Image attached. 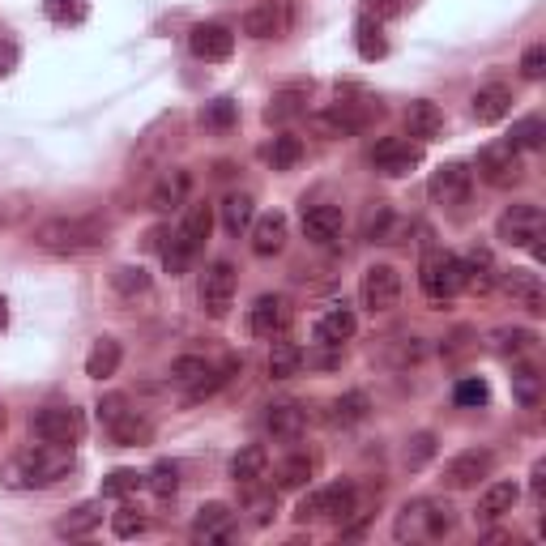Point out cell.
Masks as SVG:
<instances>
[{
	"label": "cell",
	"instance_id": "6da1fadb",
	"mask_svg": "<svg viewBox=\"0 0 546 546\" xmlns=\"http://www.w3.org/2000/svg\"><path fill=\"white\" fill-rule=\"evenodd\" d=\"M73 448L64 444H35L22 448L5 461V487L9 491H35V487H52L60 478L73 474Z\"/></svg>",
	"mask_w": 546,
	"mask_h": 546
},
{
	"label": "cell",
	"instance_id": "7a4b0ae2",
	"mask_svg": "<svg viewBox=\"0 0 546 546\" xmlns=\"http://www.w3.org/2000/svg\"><path fill=\"white\" fill-rule=\"evenodd\" d=\"M107 244V222L90 214H60L35 227V248L52 256H86Z\"/></svg>",
	"mask_w": 546,
	"mask_h": 546
},
{
	"label": "cell",
	"instance_id": "3957f363",
	"mask_svg": "<svg viewBox=\"0 0 546 546\" xmlns=\"http://www.w3.org/2000/svg\"><path fill=\"white\" fill-rule=\"evenodd\" d=\"M453 525H457V517L444 500H410L397 512L393 538L397 542H436V538L453 534Z\"/></svg>",
	"mask_w": 546,
	"mask_h": 546
},
{
	"label": "cell",
	"instance_id": "277c9868",
	"mask_svg": "<svg viewBox=\"0 0 546 546\" xmlns=\"http://www.w3.org/2000/svg\"><path fill=\"white\" fill-rule=\"evenodd\" d=\"M210 227H214V210H210V205H205V201L188 205V214H184V222H180V231H175V235H171V244L163 248V265H167L171 278H180V273H188L192 256H197L201 244L210 239Z\"/></svg>",
	"mask_w": 546,
	"mask_h": 546
},
{
	"label": "cell",
	"instance_id": "5b68a950",
	"mask_svg": "<svg viewBox=\"0 0 546 546\" xmlns=\"http://www.w3.org/2000/svg\"><path fill=\"white\" fill-rule=\"evenodd\" d=\"M542 231H546V218L534 201H521V205H508V210L500 214V222H495V235L504 239L508 248H529L542 261L546 248H542Z\"/></svg>",
	"mask_w": 546,
	"mask_h": 546
},
{
	"label": "cell",
	"instance_id": "8992f818",
	"mask_svg": "<svg viewBox=\"0 0 546 546\" xmlns=\"http://www.w3.org/2000/svg\"><path fill=\"white\" fill-rule=\"evenodd\" d=\"M419 286L431 303H444L465 291V273H461V256L453 252H427L419 265Z\"/></svg>",
	"mask_w": 546,
	"mask_h": 546
},
{
	"label": "cell",
	"instance_id": "52a82bcc",
	"mask_svg": "<svg viewBox=\"0 0 546 546\" xmlns=\"http://www.w3.org/2000/svg\"><path fill=\"white\" fill-rule=\"evenodd\" d=\"M30 431H35L43 444L73 448V444H82V436H86V414L77 406H43V410L30 414Z\"/></svg>",
	"mask_w": 546,
	"mask_h": 546
},
{
	"label": "cell",
	"instance_id": "ba28073f",
	"mask_svg": "<svg viewBox=\"0 0 546 546\" xmlns=\"http://www.w3.org/2000/svg\"><path fill=\"white\" fill-rule=\"evenodd\" d=\"M380 116V103H372V99H363V103H333L329 111H316L312 116V124H316V133L320 137H355V133H363L367 124H372Z\"/></svg>",
	"mask_w": 546,
	"mask_h": 546
},
{
	"label": "cell",
	"instance_id": "9c48e42d",
	"mask_svg": "<svg viewBox=\"0 0 546 546\" xmlns=\"http://www.w3.org/2000/svg\"><path fill=\"white\" fill-rule=\"evenodd\" d=\"M491 470H495V453H491V448H465V453H457L453 461L444 465L440 483L448 491H474L483 478H491Z\"/></svg>",
	"mask_w": 546,
	"mask_h": 546
},
{
	"label": "cell",
	"instance_id": "30bf717a",
	"mask_svg": "<svg viewBox=\"0 0 546 546\" xmlns=\"http://www.w3.org/2000/svg\"><path fill=\"white\" fill-rule=\"evenodd\" d=\"M419 163H423V141H410V137H384V141H376V150H372V167L380 175H389V180L410 175Z\"/></svg>",
	"mask_w": 546,
	"mask_h": 546
},
{
	"label": "cell",
	"instance_id": "8fae6325",
	"mask_svg": "<svg viewBox=\"0 0 546 546\" xmlns=\"http://www.w3.org/2000/svg\"><path fill=\"white\" fill-rule=\"evenodd\" d=\"M235 286H239L235 265L231 261H214L210 269L201 273V308L210 312L214 320H222L231 312V303H235Z\"/></svg>",
	"mask_w": 546,
	"mask_h": 546
},
{
	"label": "cell",
	"instance_id": "7c38bea8",
	"mask_svg": "<svg viewBox=\"0 0 546 546\" xmlns=\"http://www.w3.org/2000/svg\"><path fill=\"white\" fill-rule=\"evenodd\" d=\"M359 299L367 312H393L401 303V273L393 265H372L359 282Z\"/></svg>",
	"mask_w": 546,
	"mask_h": 546
},
{
	"label": "cell",
	"instance_id": "4fadbf2b",
	"mask_svg": "<svg viewBox=\"0 0 546 546\" xmlns=\"http://www.w3.org/2000/svg\"><path fill=\"white\" fill-rule=\"evenodd\" d=\"M470 188H474V171L470 167H465V163H444V167L431 171L427 197L436 205H465Z\"/></svg>",
	"mask_w": 546,
	"mask_h": 546
},
{
	"label": "cell",
	"instance_id": "5bb4252c",
	"mask_svg": "<svg viewBox=\"0 0 546 546\" xmlns=\"http://www.w3.org/2000/svg\"><path fill=\"white\" fill-rule=\"evenodd\" d=\"M478 175L491 184V188H512V184H521V150H512L508 141L504 146H487L483 154H478Z\"/></svg>",
	"mask_w": 546,
	"mask_h": 546
},
{
	"label": "cell",
	"instance_id": "9a60e30c",
	"mask_svg": "<svg viewBox=\"0 0 546 546\" xmlns=\"http://www.w3.org/2000/svg\"><path fill=\"white\" fill-rule=\"evenodd\" d=\"M291 26V0H261L244 13V35L248 39H278Z\"/></svg>",
	"mask_w": 546,
	"mask_h": 546
},
{
	"label": "cell",
	"instance_id": "2e32d148",
	"mask_svg": "<svg viewBox=\"0 0 546 546\" xmlns=\"http://www.w3.org/2000/svg\"><path fill=\"white\" fill-rule=\"evenodd\" d=\"M188 47H192V56L197 60H231L235 52V35L227 26H218V22H201V26H192V35H188Z\"/></svg>",
	"mask_w": 546,
	"mask_h": 546
},
{
	"label": "cell",
	"instance_id": "e0dca14e",
	"mask_svg": "<svg viewBox=\"0 0 546 546\" xmlns=\"http://www.w3.org/2000/svg\"><path fill=\"white\" fill-rule=\"evenodd\" d=\"M286 325H291V303L282 295H261L248 308V329L252 337H278Z\"/></svg>",
	"mask_w": 546,
	"mask_h": 546
},
{
	"label": "cell",
	"instance_id": "ac0fdd59",
	"mask_svg": "<svg viewBox=\"0 0 546 546\" xmlns=\"http://www.w3.org/2000/svg\"><path fill=\"white\" fill-rule=\"evenodd\" d=\"M235 538V512L231 504H201L197 521H192V542H231Z\"/></svg>",
	"mask_w": 546,
	"mask_h": 546
},
{
	"label": "cell",
	"instance_id": "d6986e66",
	"mask_svg": "<svg viewBox=\"0 0 546 546\" xmlns=\"http://www.w3.org/2000/svg\"><path fill=\"white\" fill-rule=\"evenodd\" d=\"M303 427H308V410H303L299 401H278V406H269V414H265V431L278 444H295L303 436Z\"/></svg>",
	"mask_w": 546,
	"mask_h": 546
},
{
	"label": "cell",
	"instance_id": "ffe728a7",
	"mask_svg": "<svg viewBox=\"0 0 546 546\" xmlns=\"http://www.w3.org/2000/svg\"><path fill=\"white\" fill-rule=\"evenodd\" d=\"M504 291L517 299L525 312H534V316L546 312V291H542V278L534 269H508L504 273Z\"/></svg>",
	"mask_w": 546,
	"mask_h": 546
},
{
	"label": "cell",
	"instance_id": "44dd1931",
	"mask_svg": "<svg viewBox=\"0 0 546 546\" xmlns=\"http://www.w3.org/2000/svg\"><path fill=\"white\" fill-rule=\"evenodd\" d=\"M517 500H521V487L517 483H491L487 491H483V500H478V508H474V521L478 525H491V521H500V517H508L512 508H517Z\"/></svg>",
	"mask_w": 546,
	"mask_h": 546
},
{
	"label": "cell",
	"instance_id": "7402d4cb",
	"mask_svg": "<svg viewBox=\"0 0 546 546\" xmlns=\"http://www.w3.org/2000/svg\"><path fill=\"white\" fill-rule=\"evenodd\" d=\"M342 227H346V218H342V210L337 205H303V235L312 239V244H333L337 235H342Z\"/></svg>",
	"mask_w": 546,
	"mask_h": 546
},
{
	"label": "cell",
	"instance_id": "603a6c76",
	"mask_svg": "<svg viewBox=\"0 0 546 546\" xmlns=\"http://www.w3.org/2000/svg\"><path fill=\"white\" fill-rule=\"evenodd\" d=\"M355 329H359L355 312H350L346 303H337V308H329L325 316L316 320V342H320V346H342V342H350V337H355Z\"/></svg>",
	"mask_w": 546,
	"mask_h": 546
},
{
	"label": "cell",
	"instance_id": "cb8c5ba5",
	"mask_svg": "<svg viewBox=\"0 0 546 546\" xmlns=\"http://www.w3.org/2000/svg\"><path fill=\"white\" fill-rule=\"evenodd\" d=\"M406 128L414 141H440L444 137V111L431 103V99H419L406 107Z\"/></svg>",
	"mask_w": 546,
	"mask_h": 546
},
{
	"label": "cell",
	"instance_id": "d4e9b609",
	"mask_svg": "<svg viewBox=\"0 0 546 546\" xmlns=\"http://www.w3.org/2000/svg\"><path fill=\"white\" fill-rule=\"evenodd\" d=\"M269 470V453L261 444H244L239 453L231 457V483L235 487H256Z\"/></svg>",
	"mask_w": 546,
	"mask_h": 546
},
{
	"label": "cell",
	"instance_id": "484cf974",
	"mask_svg": "<svg viewBox=\"0 0 546 546\" xmlns=\"http://www.w3.org/2000/svg\"><path fill=\"white\" fill-rule=\"evenodd\" d=\"M188 188H192L188 171L171 167V171L163 175V180L154 184V192H150V210H158V214H171V210H180V205H184V197H188Z\"/></svg>",
	"mask_w": 546,
	"mask_h": 546
},
{
	"label": "cell",
	"instance_id": "4316f807",
	"mask_svg": "<svg viewBox=\"0 0 546 546\" xmlns=\"http://www.w3.org/2000/svg\"><path fill=\"white\" fill-rule=\"evenodd\" d=\"M282 248H286V214L252 218V252L256 256H278Z\"/></svg>",
	"mask_w": 546,
	"mask_h": 546
},
{
	"label": "cell",
	"instance_id": "83f0119b",
	"mask_svg": "<svg viewBox=\"0 0 546 546\" xmlns=\"http://www.w3.org/2000/svg\"><path fill=\"white\" fill-rule=\"evenodd\" d=\"M461 273H465V291H478V295H487L491 286H495V256L487 248H470L461 256Z\"/></svg>",
	"mask_w": 546,
	"mask_h": 546
},
{
	"label": "cell",
	"instance_id": "f1b7e54d",
	"mask_svg": "<svg viewBox=\"0 0 546 546\" xmlns=\"http://www.w3.org/2000/svg\"><path fill=\"white\" fill-rule=\"evenodd\" d=\"M107 436H111V444H116V448H141V444L154 440V423L141 419L137 410H124L120 419L107 427Z\"/></svg>",
	"mask_w": 546,
	"mask_h": 546
},
{
	"label": "cell",
	"instance_id": "f546056e",
	"mask_svg": "<svg viewBox=\"0 0 546 546\" xmlns=\"http://www.w3.org/2000/svg\"><path fill=\"white\" fill-rule=\"evenodd\" d=\"M303 111H308V86H286V90H278L269 99V107H265V124H291V120H299Z\"/></svg>",
	"mask_w": 546,
	"mask_h": 546
},
{
	"label": "cell",
	"instance_id": "4dcf8cb0",
	"mask_svg": "<svg viewBox=\"0 0 546 546\" xmlns=\"http://www.w3.org/2000/svg\"><path fill=\"white\" fill-rule=\"evenodd\" d=\"M474 120L478 124H500L508 111H512V90L508 86H500V82H491V86H483L474 94Z\"/></svg>",
	"mask_w": 546,
	"mask_h": 546
},
{
	"label": "cell",
	"instance_id": "1f68e13d",
	"mask_svg": "<svg viewBox=\"0 0 546 546\" xmlns=\"http://www.w3.org/2000/svg\"><path fill=\"white\" fill-rule=\"evenodd\" d=\"M120 359H124V350L116 337H99V342L90 346V355H86V376L90 380H111L120 372Z\"/></svg>",
	"mask_w": 546,
	"mask_h": 546
},
{
	"label": "cell",
	"instance_id": "d6a6232c",
	"mask_svg": "<svg viewBox=\"0 0 546 546\" xmlns=\"http://www.w3.org/2000/svg\"><path fill=\"white\" fill-rule=\"evenodd\" d=\"M99 525H103V504L90 500V504H77L69 517L56 521V538H86V534H94Z\"/></svg>",
	"mask_w": 546,
	"mask_h": 546
},
{
	"label": "cell",
	"instance_id": "836d02e7",
	"mask_svg": "<svg viewBox=\"0 0 546 546\" xmlns=\"http://www.w3.org/2000/svg\"><path fill=\"white\" fill-rule=\"evenodd\" d=\"M367 410H372V401H367V393L350 389V393H342L337 401H329L325 423H329V427H355V423L367 419Z\"/></svg>",
	"mask_w": 546,
	"mask_h": 546
},
{
	"label": "cell",
	"instance_id": "e575fe53",
	"mask_svg": "<svg viewBox=\"0 0 546 546\" xmlns=\"http://www.w3.org/2000/svg\"><path fill=\"white\" fill-rule=\"evenodd\" d=\"M355 47L363 60H384L389 56V39H384V26L372 18V13H363L355 22Z\"/></svg>",
	"mask_w": 546,
	"mask_h": 546
},
{
	"label": "cell",
	"instance_id": "d590c367",
	"mask_svg": "<svg viewBox=\"0 0 546 546\" xmlns=\"http://www.w3.org/2000/svg\"><path fill=\"white\" fill-rule=\"evenodd\" d=\"M534 346H538V333H534V329H521V325L495 329V333H491V350H495V355H504V359H521V355H529Z\"/></svg>",
	"mask_w": 546,
	"mask_h": 546
},
{
	"label": "cell",
	"instance_id": "8d00e7d4",
	"mask_svg": "<svg viewBox=\"0 0 546 546\" xmlns=\"http://www.w3.org/2000/svg\"><path fill=\"white\" fill-rule=\"evenodd\" d=\"M252 218H256V210H252L248 192H231V197L222 201V227H227L231 235H244L252 227Z\"/></svg>",
	"mask_w": 546,
	"mask_h": 546
},
{
	"label": "cell",
	"instance_id": "74e56055",
	"mask_svg": "<svg viewBox=\"0 0 546 546\" xmlns=\"http://www.w3.org/2000/svg\"><path fill=\"white\" fill-rule=\"evenodd\" d=\"M299 367H303V350L295 346V342H273V350H269V376L273 380H291V376H299Z\"/></svg>",
	"mask_w": 546,
	"mask_h": 546
},
{
	"label": "cell",
	"instance_id": "f35d334b",
	"mask_svg": "<svg viewBox=\"0 0 546 546\" xmlns=\"http://www.w3.org/2000/svg\"><path fill=\"white\" fill-rule=\"evenodd\" d=\"M312 470H316V461L312 457H286L282 465H278V491H303L312 483Z\"/></svg>",
	"mask_w": 546,
	"mask_h": 546
},
{
	"label": "cell",
	"instance_id": "ab89813d",
	"mask_svg": "<svg viewBox=\"0 0 546 546\" xmlns=\"http://www.w3.org/2000/svg\"><path fill=\"white\" fill-rule=\"evenodd\" d=\"M508 146L512 150H542L546 146V120L542 116H525L512 124V133H508Z\"/></svg>",
	"mask_w": 546,
	"mask_h": 546
},
{
	"label": "cell",
	"instance_id": "60d3db41",
	"mask_svg": "<svg viewBox=\"0 0 546 546\" xmlns=\"http://www.w3.org/2000/svg\"><path fill=\"white\" fill-rule=\"evenodd\" d=\"M512 397H517L525 410L538 406L542 401V372L538 367H512Z\"/></svg>",
	"mask_w": 546,
	"mask_h": 546
},
{
	"label": "cell",
	"instance_id": "b9f144b4",
	"mask_svg": "<svg viewBox=\"0 0 546 546\" xmlns=\"http://www.w3.org/2000/svg\"><path fill=\"white\" fill-rule=\"evenodd\" d=\"M111 286H116V295H124V299L150 295V273L141 265H120L116 273H111Z\"/></svg>",
	"mask_w": 546,
	"mask_h": 546
},
{
	"label": "cell",
	"instance_id": "7bdbcfd3",
	"mask_svg": "<svg viewBox=\"0 0 546 546\" xmlns=\"http://www.w3.org/2000/svg\"><path fill=\"white\" fill-rule=\"evenodd\" d=\"M453 401H457L461 410H483L487 401H491L487 380H483V376H461V380H457V389H453Z\"/></svg>",
	"mask_w": 546,
	"mask_h": 546
},
{
	"label": "cell",
	"instance_id": "ee69618b",
	"mask_svg": "<svg viewBox=\"0 0 546 546\" xmlns=\"http://www.w3.org/2000/svg\"><path fill=\"white\" fill-rule=\"evenodd\" d=\"M43 13L56 26H77L90 18V0H43Z\"/></svg>",
	"mask_w": 546,
	"mask_h": 546
},
{
	"label": "cell",
	"instance_id": "f6af8a7d",
	"mask_svg": "<svg viewBox=\"0 0 546 546\" xmlns=\"http://www.w3.org/2000/svg\"><path fill=\"white\" fill-rule=\"evenodd\" d=\"M239 120V103L235 99H214L201 111V128H214V133H227V128Z\"/></svg>",
	"mask_w": 546,
	"mask_h": 546
},
{
	"label": "cell",
	"instance_id": "bcb514c9",
	"mask_svg": "<svg viewBox=\"0 0 546 546\" xmlns=\"http://www.w3.org/2000/svg\"><path fill=\"white\" fill-rule=\"evenodd\" d=\"M146 487L158 495V500H171V495L180 491V465H171V461H158L154 470L146 474Z\"/></svg>",
	"mask_w": 546,
	"mask_h": 546
},
{
	"label": "cell",
	"instance_id": "7dc6e473",
	"mask_svg": "<svg viewBox=\"0 0 546 546\" xmlns=\"http://www.w3.org/2000/svg\"><path fill=\"white\" fill-rule=\"evenodd\" d=\"M299 158H303V141H299V137H291V133L273 137V146H269V163H273V171H291Z\"/></svg>",
	"mask_w": 546,
	"mask_h": 546
},
{
	"label": "cell",
	"instance_id": "c3c4849f",
	"mask_svg": "<svg viewBox=\"0 0 546 546\" xmlns=\"http://www.w3.org/2000/svg\"><path fill=\"white\" fill-rule=\"evenodd\" d=\"M146 487V474H137V470H111L103 478V495L107 500H124V495H133Z\"/></svg>",
	"mask_w": 546,
	"mask_h": 546
},
{
	"label": "cell",
	"instance_id": "681fc988",
	"mask_svg": "<svg viewBox=\"0 0 546 546\" xmlns=\"http://www.w3.org/2000/svg\"><path fill=\"white\" fill-rule=\"evenodd\" d=\"M431 457H436V436H431V431H419V436H410V440H406V453H401L406 470H423Z\"/></svg>",
	"mask_w": 546,
	"mask_h": 546
},
{
	"label": "cell",
	"instance_id": "f907efd6",
	"mask_svg": "<svg viewBox=\"0 0 546 546\" xmlns=\"http://www.w3.org/2000/svg\"><path fill=\"white\" fill-rule=\"evenodd\" d=\"M210 372H214V367L205 363L201 355H180V359L171 363V380H175V384H188V389H192L197 380H205Z\"/></svg>",
	"mask_w": 546,
	"mask_h": 546
},
{
	"label": "cell",
	"instance_id": "816d5d0a",
	"mask_svg": "<svg viewBox=\"0 0 546 546\" xmlns=\"http://www.w3.org/2000/svg\"><path fill=\"white\" fill-rule=\"evenodd\" d=\"M146 529H150V521L141 517L137 508H120L116 517H111V534L124 538V542H128V538H141V534H146Z\"/></svg>",
	"mask_w": 546,
	"mask_h": 546
},
{
	"label": "cell",
	"instance_id": "f5cc1de1",
	"mask_svg": "<svg viewBox=\"0 0 546 546\" xmlns=\"http://www.w3.org/2000/svg\"><path fill=\"white\" fill-rule=\"evenodd\" d=\"M248 512H252V525H269V521H273V512H278V487L265 491V495H252Z\"/></svg>",
	"mask_w": 546,
	"mask_h": 546
},
{
	"label": "cell",
	"instance_id": "db71d44e",
	"mask_svg": "<svg viewBox=\"0 0 546 546\" xmlns=\"http://www.w3.org/2000/svg\"><path fill=\"white\" fill-rule=\"evenodd\" d=\"M521 73L529 77V82H542V77H546V47H542V43L525 47V56H521Z\"/></svg>",
	"mask_w": 546,
	"mask_h": 546
},
{
	"label": "cell",
	"instance_id": "11a10c76",
	"mask_svg": "<svg viewBox=\"0 0 546 546\" xmlns=\"http://www.w3.org/2000/svg\"><path fill=\"white\" fill-rule=\"evenodd\" d=\"M414 5V0H367V13H372L376 22H389V18H401Z\"/></svg>",
	"mask_w": 546,
	"mask_h": 546
},
{
	"label": "cell",
	"instance_id": "9f6ffc18",
	"mask_svg": "<svg viewBox=\"0 0 546 546\" xmlns=\"http://www.w3.org/2000/svg\"><path fill=\"white\" fill-rule=\"evenodd\" d=\"M94 410H99V423H103V427H111V423H116L120 414L128 410V397H124V393H107V397H103Z\"/></svg>",
	"mask_w": 546,
	"mask_h": 546
},
{
	"label": "cell",
	"instance_id": "6f0895ef",
	"mask_svg": "<svg viewBox=\"0 0 546 546\" xmlns=\"http://www.w3.org/2000/svg\"><path fill=\"white\" fill-rule=\"evenodd\" d=\"M419 359H423V342H419V337H401L393 363H397V367H406V363H419Z\"/></svg>",
	"mask_w": 546,
	"mask_h": 546
},
{
	"label": "cell",
	"instance_id": "680465c9",
	"mask_svg": "<svg viewBox=\"0 0 546 546\" xmlns=\"http://www.w3.org/2000/svg\"><path fill=\"white\" fill-rule=\"evenodd\" d=\"M295 521H299V525L320 521V491H308V495H303L299 508H295Z\"/></svg>",
	"mask_w": 546,
	"mask_h": 546
},
{
	"label": "cell",
	"instance_id": "91938a15",
	"mask_svg": "<svg viewBox=\"0 0 546 546\" xmlns=\"http://www.w3.org/2000/svg\"><path fill=\"white\" fill-rule=\"evenodd\" d=\"M13 69H18V47L9 39H0V77H9Z\"/></svg>",
	"mask_w": 546,
	"mask_h": 546
},
{
	"label": "cell",
	"instance_id": "94428289",
	"mask_svg": "<svg viewBox=\"0 0 546 546\" xmlns=\"http://www.w3.org/2000/svg\"><path fill=\"white\" fill-rule=\"evenodd\" d=\"M542 491H546V461H538L534 474H529V495H534L538 508H542Z\"/></svg>",
	"mask_w": 546,
	"mask_h": 546
},
{
	"label": "cell",
	"instance_id": "6125c7cd",
	"mask_svg": "<svg viewBox=\"0 0 546 546\" xmlns=\"http://www.w3.org/2000/svg\"><path fill=\"white\" fill-rule=\"evenodd\" d=\"M9 329V303H5V295H0V333Z\"/></svg>",
	"mask_w": 546,
	"mask_h": 546
},
{
	"label": "cell",
	"instance_id": "be15d7a7",
	"mask_svg": "<svg viewBox=\"0 0 546 546\" xmlns=\"http://www.w3.org/2000/svg\"><path fill=\"white\" fill-rule=\"evenodd\" d=\"M5 423H9V414H5V406H0V436H5Z\"/></svg>",
	"mask_w": 546,
	"mask_h": 546
}]
</instances>
